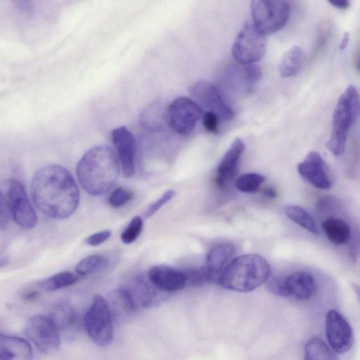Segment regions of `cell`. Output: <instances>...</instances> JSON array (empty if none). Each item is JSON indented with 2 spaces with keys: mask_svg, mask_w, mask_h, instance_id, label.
Listing matches in <instances>:
<instances>
[{
  "mask_svg": "<svg viewBox=\"0 0 360 360\" xmlns=\"http://www.w3.org/2000/svg\"><path fill=\"white\" fill-rule=\"evenodd\" d=\"M31 195L37 208L48 217L63 219L71 216L79 202L78 186L63 166L42 167L34 174Z\"/></svg>",
  "mask_w": 360,
  "mask_h": 360,
  "instance_id": "1",
  "label": "cell"
},
{
  "mask_svg": "<svg viewBox=\"0 0 360 360\" xmlns=\"http://www.w3.org/2000/svg\"><path fill=\"white\" fill-rule=\"evenodd\" d=\"M120 171L117 154L108 146H97L88 150L76 169L81 186L91 195L107 193L117 181Z\"/></svg>",
  "mask_w": 360,
  "mask_h": 360,
  "instance_id": "2",
  "label": "cell"
},
{
  "mask_svg": "<svg viewBox=\"0 0 360 360\" xmlns=\"http://www.w3.org/2000/svg\"><path fill=\"white\" fill-rule=\"evenodd\" d=\"M270 274V265L265 258L247 254L228 263L218 275L217 283L231 290L248 292L266 283Z\"/></svg>",
  "mask_w": 360,
  "mask_h": 360,
  "instance_id": "3",
  "label": "cell"
},
{
  "mask_svg": "<svg viewBox=\"0 0 360 360\" xmlns=\"http://www.w3.org/2000/svg\"><path fill=\"white\" fill-rule=\"evenodd\" d=\"M359 108L358 91L349 86L339 98L335 108L330 139L326 143L329 151L335 156L341 155L345 149L349 129L355 122Z\"/></svg>",
  "mask_w": 360,
  "mask_h": 360,
  "instance_id": "4",
  "label": "cell"
},
{
  "mask_svg": "<svg viewBox=\"0 0 360 360\" xmlns=\"http://www.w3.org/2000/svg\"><path fill=\"white\" fill-rule=\"evenodd\" d=\"M250 11L254 26L262 34L276 32L286 25L290 14V5L286 1L255 0Z\"/></svg>",
  "mask_w": 360,
  "mask_h": 360,
  "instance_id": "5",
  "label": "cell"
},
{
  "mask_svg": "<svg viewBox=\"0 0 360 360\" xmlns=\"http://www.w3.org/2000/svg\"><path fill=\"white\" fill-rule=\"evenodd\" d=\"M84 323L86 331L96 345L108 346L113 340V321L105 299L96 295L85 313Z\"/></svg>",
  "mask_w": 360,
  "mask_h": 360,
  "instance_id": "6",
  "label": "cell"
},
{
  "mask_svg": "<svg viewBox=\"0 0 360 360\" xmlns=\"http://www.w3.org/2000/svg\"><path fill=\"white\" fill-rule=\"evenodd\" d=\"M266 51V41L264 34L250 22L241 28L233 44L231 51L236 61L250 65L259 60Z\"/></svg>",
  "mask_w": 360,
  "mask_h": 360,
  "instance_id": "7",
  "label": "cell"
},
{
  "mask_svg": "<svg viewBox=\"0 0 360 360\" xmlns=\"http://www.w3.org/2000/svg\"><path fill=\"white\" fill-rule=\"evenodd\" d=\"M25 332L41 353H54L60 346V332L49 316L37 314L30 317Z\"/></svg>",
  "mask_w": 360,
  "mask_h": 360,
  "instance_id": "8",
  "label": "cell"
},
{
  "mask_svg": "<svg viewBox=\"0 0 360 360\" xmlns=\"http://www.w3.org/2000/svg\"><path fill=\"white\" fill-rule=\"evenodd\" d=\"M169 125L180 135L190 134L202 117V110L190 98L178 97L167 107Z\"/></svg>",
  "mask_w": 360,
  "mask_h": 360,
  "instance_id": "9",
  "label": "cell"
},
{
  "mask_svg": "<svg viewBox=\"0 0 360 360\" xmlns=\"http://www.w3.org/2000/svg\"><path fill=\"white\" fill-rule=\"evenodd\" d=\"M6 200L10 214L22 229L34 228L37 222V214L30 202L22 183L17 179L8 182Z\"/></svg>",
  "mask_w": 360,
  "mask_h": 360,
  "instance_id": "10",
  "label": "cell"
},
{
  "mask_svg": "<svg viewBox=\"0 0 360 360\" xmlns=\"http://www.w3.org/2000/svg\"><path fill=\"white\" fill-rule=\"evenodd\" d=\"M190 93L201 109L214 113L219 120L230 121L234 118V112L224 103L213 84L199 81L192 86Z\"/></svg>",
  "mask_w": 360,
  "mask_h": 360,
  "instance_id": "11",
  "label": "cell"
},
{
  "mask_svg": "<svg viewBox=\"0 0 360 360\" xmlns=\"http://www.w3.org/2000/svg\"><path fill=\"white\" fill-rule=\"evenodd\" d=\"M326 335L332 349L338 354L348 352L353 345L351 326L338 311L330 310L326 317Z\"/></svg>",
  "mask_w": 360,
  "mask_h": 360,
  "instance_id": "12",
  "label": "cell"
},
{
  "mask_svg": "<svg viewBox=\"0 0 360 360\" xmlns=\"http://www.w3.org/2000/svg\"><path fill=\"white\" fill-rule=\"evenodd\" d=\"M124 288L130 295L136 309L154 307L166 297V292L158 289L150 282L148 276L143 274L133 277Z\"/></svg>",
  "mask_w": 360,
  "mask_h": 360,
  "instance_id": "13",
  "label": "cell"
},
{
  "mask_svg": "<svg viewBox=\"0 0 360 360\" xmlns=\"http://www.w3.org/2000/svg\"><path fill=\"white\" fill-rule=\"evenodd\" d=\"M112 140L124 176L127 178L133 176L136 153L134 134L125 127H120L112 131Z\"/></svg>",
  "mask_w": 360,
  "mask_h": 360,
  "instance_id": "14",
  "label": "cell"
},
{
  "mask_svg": "<svg viewBox=\"0 0 360 360\" xmlns=\"http://www.w3.org/2000/svg\"><path fill=\"white\" fill-rule=\"evenodd\" d=\"M298 173L311 185L319 189H328L332 181L327 165L322 157L315 151L309 152L297 165Z\"/></svg>",
  "mask_w": 360,
  "mask_h": 360,
  "instance_id": "15",
  "label": "cell"
},
{
  "mask_svg": "<svg viewBox=\"0 0 360 360\" xmlns=\"http://www.w3.org/2000/svg\"><path fill=\"white\" fill-rule=\"evenodd\" d=\"M316 290V282L307 271H295L282 281V297H292L298 300L311 298Z\"/></svg>",
  "mask_w": 360,
  "mask_h": 360,
  "instance_id": "16",
  "label": "cell"
},
{
  "mask_svg": "<svg viewBox=\"0 0 360 360\" xmlns=\"http://www.w3.org/2000/svg\"><path fill=\"white\" fill-rule=\"evenodd\" d=\"M147 276L158 289L166 293L179 290L186 285L183 271L172 266H154L150 269Z\"/></svg>",
  "mask_w": 360,
  "mask_h": 360,
  "instance_id": "17",
  "label": "cell"
},
{
  "mask_svg": "<svg viewBox=\"0 0 360 360\" xmlns=\"http://www.w3.org/2000/svg\"><path fill=\"white\" fill-rule=\"evenodd\" d=\"M244 150L245 143L243 140L238 137L236 138L217 167L215 182L219 188H225L235 176Z\"/></svg>",
  "mask_w": 360,
  "mask_h": 360,
  "instance_id": "18",
  "label": "cell"
},
{
  "mask_svg": "<svg viewBox=\"0 0 360 360\" xmlns=\"http://www.w3.org/2000/svg\"><path fill=\"white\" fill-rule=\"evenodd\" d=\"M32 349L23 338L0 334V360H32Z\"/></svg>",
  "mask_w": 360,
  "mask_h": 360,
  "instance_id": "19",
  "label": "cell"
},
{
  "mask_svg": "<svg viewBox=\"0 0 360 360\" xmlns=\"http://www.w3.org/2000/svg\"><path fill=\"white\" fill-rule=\"evenodd\" d=\"M105 301L112 321H125L133 315L136 309L130 295L124 288L111 292Z\"/></svg>",
  "mask_w": 360,
  "mask_h": 360,
  "instance_id": "20",
  "label": "cell"
},
{
  "mask_svg": "<svg viewBox=\"0 0 360 360\" xmlns=\"http://www.w3.org/2000/svg\"><path fill=\"white\" fill-rule=\"evenodd\" d=\"M167 107L159 101L146 106L139 115L141 127L150 131L164 130L169 125Z\"/></svg>",
  "mask_w": 360,
  "mask_h": 360,
  "instance_id": "21",
  "label": "cell"
},
{
  "mask_svg": "<svg viewBox=\"0 0 360 360\" xmlns=\"http://www.w3.org/2000/svg\"><path fill=\"white\" fill-rule=\"evenodd\" d=\"M235 252L234 246L230 243H219L214 245L207 252L206 268L217 277L228 264Z\"/></svg>",
  "mask_w": 360,
  "mask_h": 360,
  "instance_id": "22",
  "label": "cell"
},
{
  "mask_svg": "<svg viewBox=\"0 0 360 360\" xmlns=\"http://www.w3.org/2000/svg\"><path fill=\"white\" fill-rule=\"evenodd\" d=\"M49 318L60 331H66L72 328L77 323V312L69 303L60 302L51 310Z\"/></svg>",
  "mask_w": 360,
  "mask_h": 360,
  "instance_id": "23",
  "label": "cell"
},
{
  "mask_svg": "<svg viewBox=\"0 0 360 360\" xmlns=\"http://www.w3.org/2000/svg\"><path fill=\"white\" fill-rule=\"evenodd\" d=\"M322 229L328 240L335 245H342L350 238V227L344 220L328 218L322 223Z\"/></svg>",
  "mask_w": 360,
  "mask_h": 360,
  "instance_id": "24",
  "label": "cell"
},
{
  "mask_svg": "<svg viewBox=\"0 0 360 360\" xmlns=\"http://www.w3.org/2000/svg\"><path fill=\"white\" fill-rule=\"evenodd\" d=\"M303 59L302 49L297 46L289 49L282 56L279 63V72L283 77L295 75L300 70Z\"/></svg>",
  "mask_w": 360,
  "mask_h": 360,
  "instance_id": "25",
  "label": "cell"
},
{
  "mask_svg": "<svg viewBox=\"0 0 360 360\" xmlns=\"http://www.w3.org/2000/svg\"><path fill=\"white\" fill-rule=\"evenodd\" d=\"M304 360H338L335 352L318 337L310 338L304 347Z\"/></svg>",
  "mask_w": 360,
  "mask_h": 360,
  "instance_id": "26",
  "label": "cell"
},
{
  "mask_svg": "<svg viewBox=\"0 0 360 360\" xmlns=\"http://www.w3.org/2000/svg\"><path fill=\"white\" fill-rule=\"evenodd\" d=\"M285 215L292 221L313 234L319 231L311 216L302 207L297 205H288L284 208Z\"/></svg>",
  "mask_w": 360,
  "mask_h": 360,
  "instance_id": "27",
  "label": "cell"
},
{
  "mask_svg": "<svg viewBox=\"0 0 360 360\" xmlns=\"http://www.w3.org/2000/svg\"><path fill=\"white\" fill-rule=\"evenodd\" d=\"M79 281V277L70 271L58 273L39 283L41 289L46 291H54L70 286Z\"/></svg>",
  "mask_w": 360,
  "mask_h": 360,
  "instance_id": "28",
  "label": "cell"
},
{
  "mask_svg": "<svg viewBox=\"0 0 360 360\" xmlns=\"http://www.w3.org/2000/svg\"><path fill=\"white\" fill-rule=\"evenodd\" d=\"M186 285L202 286L208 283H217V277L212 274L206 266L193 267L183 271Z\"/></svg>",
  "mask_w": 360,
  "mask_h": 360,
  "instance_id": "29",
  "label": "cell"
},
{
  "mask_svg": "<svg viewBox=\"0 0 360 360\" xmlns=\"http://www.w3.org/2000/svg\"><path fill=\"white\" fill-rule=\"evenodd\" d=\"M265 178L262 174L257 173H246L240 176L235 182L236 188L243 193L256 192Z\"/></svg>",
  "mask_w": 360,
  "mask_h": 360,
  "instance_id": "30",
  "label": "cell"
},
{
  "mask_svg": "<svg viewBox=\"0 0 360 360\" xmlns=\"http://www.w3.org/2000/svg\"><path fill=\"white\" fill-rule=\"evenodd\" d=\"M107 262L102 255H92L82 259L75 266V271L79 276H85L103 267Z\"/></svg>",
  "mask_w": 360,
  "mask_h": 360,
  "instance_id": "31",
  "label": "cell"
},
{
  "mask_svg": "<svg viewBox=\"0 0 360 360\" xmlns=\"http://www.w3.org/2000/svg\"><path fill=\"white\" fill-rule=\"evenodd\" d=\"M143 219L139 216L134 217L121 234V240L125 244L134 242L141 233Z\"/></svg>",
  "mask_w": 360,
  "mask_h": 360,
  "instance_id": "32",
  "label": "cell"
},
{
  "mask_svg": "<svg viewBox=\"0 0 360 360\" xmlns=\"http://www.w3.org/2000/svg\"><path fill=\"white\" fill-rule=\"evenodd\" d=\"M133 192L129 189L119 187L115 189L108 198L109 205L119 208L127 204L133 198Z\"/></svg>",
  "mask_w": 360,
  "mask_h": 360,
  "instance_id": "33",
  "label": "cell"
},
{
  "mask_svg": "<svg viewBox=\"0 0 360 360\" xmlns=\"http://www.w3.org/2000/svg\"><path fill=\"white\" fill-rule=\"evenodd\" d=\"M243 79L250 89L255 85L262 78L261 68L257 65L250 64L240 68Z\"/></svg>",
  "mask_w": 360,
  "mask_h": 360,
  "instance_id": "34",
  "label": "cell"
},
{
  "mask_svg": "<svg viewBox=\"0 0 360 360\" xmlns=\"http://www.w3.org/2000/svg\"><path fill=\"white\" fill-rule=\"evenodd\" d=\"M175 194L176 193L173 189H169L165 191L160 198H158L155 202L151 204L150 207H148L144 214L145 217L148 218L153 216L165 204L172 200L174 197Z\"/></svg>",
  "mask_w": 360,
  "mask_h": 360,
  "instance_id": "35",
  "label": "cell"
},
{
  "mask_svg": "<svg viewBox=\"0 0 360 360\" xmlns=\"http://www.w3.org/2000/svg\"><path fill=\"white\" fill-rule=\"evenodd\" d=\"M202 124L205 130L210 134L219 132V119L212 112H205L202 114Z\"/></svg>",
  "mask_w": 360,
  "mask_h": 360,
  "instance_id": "36",
  "label": "cell"
},
{
  "mask_svg": "<svg viewBox=\"0 0 360 360\" xmlns=\"http://www.w3.org/2000/svg\"><path fill=\"white\" fill-rule=\"evenodd\" d=\"M10 214L6 197H5L0 189V229L5 228L8 221Z\"/></svg>",
  "mask_w": 360,
  "mask_h": 360,
  "instance_id": "37",
  "label": "cell"
},
{
  "mask_svg": "<svg viewBox=\"0 0 360 360\" xmlns=\"http://www.w3.org/2000/svg\"><path fill=\"white\" fill-rule=\"evenodd\" d=\"M110 236L111 231L109 230H105L91 235L86 238L85 242L91 246H97L107 240Z\"/></svg>",
  "mask_w": 360,
  "mask_h": 360,
  "instance_id": "38",
  "label": "cell"
},
{
  "mask_svg": "<svg viewBox=\"0 0 360 360\" xmlns=\"http://www.w3.org/2000/svg\"><path fill=\"white\" fill-rule=\"evenodd\" d=\"M328 2L333 6L340 9H347L350 5L349 1L347 0H333Z\"/></svg>",
  "mask_w": 360,
  "mask_h": 360,
  "instance_id": "39",
  "label": "cell"
},
{
  "mask_svg": "<svg viewBox=\"0 0 360 360\" xmlns=\"http://www.w3.org/2000/svg\"><path fill=\"white\" fill-rule=\"evenodd\" d=\"M39 295V292L37 290H30L26 291L23 295L22 298L24 300L27 302H32L36 300Z\"/></svg>",
  "mask_w": 360,
  "mask_h": 360,
  "instance_id": "40",
  "label": "cell"
},
{
  "mask_svg": "<svg viewBox=\"0 0 360 360\" xmlns=\"http://www.w3.org/2000/svg\"><path fill=\"white\" fill-rule=\"evenodd\" d=\"M349 41V33L348 32H345L341 40L340 45V50L343 51L346 49Z\"/></svg>",
  "mask_w": 360,
  "mask_h": 360,
  "instance_id": "41",
  "label": "cell"
},
{
  "mask_svg": "<svg viewBox=\"0 0 360 360\" xmlns=\"http://www.w3.org/2000/svg\"><path fill=\"white\" fill-rule=\"evenodd\" d=\"M263 193L268 198H273L276 195V191L273 188H266L263 190Z\"/></svg>",
  "mask_w": 360,
  "mask_h": 360,
  "instance_id": "42",
  "label": "cell"
},
{
  "mask_svg": "<svg viewBox=\"0 0 360 360\" xmlns=\"http://www.w3.org/2000/svg\"><path fill=\"white\" fill-rule=\"evenodd\" d=\"M8 261L5 259H0V267L6 266Z\"/></svg>",
  "mask_w": 360,
  "mask_h": 360,
  "instance_id": "43",
  "label": "cell"
}]
</instances>
